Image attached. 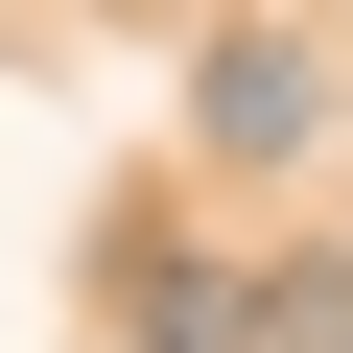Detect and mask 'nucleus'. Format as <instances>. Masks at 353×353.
Listing matches in <instances>:
<instances>
[{
  "mask_svg": "<svg viewBox=\"0 0 353 353\" xmlns=\"http://www.w3.org/2000/svg\"><path fill=\"white\" fill-rule=\"evenodd\" d=\"M306 118H330V71H306V48H212V141H236V165H283Z\"/></svg>",
  "mask_w": 353,
  "mask_h": 353,
  "instance_id": "obj_1",
  "label": "nucleus"
}]
</instances>
